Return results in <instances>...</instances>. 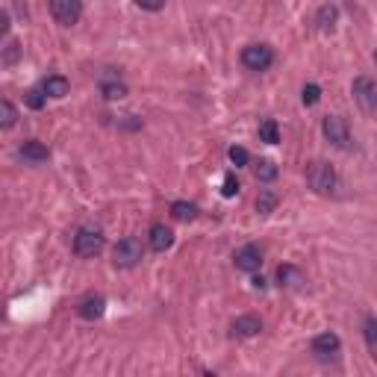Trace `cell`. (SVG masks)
Segmentation results:
<instances>
[{
  "mask_svg": "<svg viewBox=\"0 0 377 377\" xmlns=\"http://www.w3.org/2000/svg\"><path fill=\"white\" fill-rule=\"evenodd\" d=\"M42 92L47 97H56V101H59V97H65L68 92H71V83H68L62 74H51V77H45V80H42Z\"/></svg>",
  "mask_w": 377,
  "mask_h": 377,
  "instance_id": "5bb4252c",
  "label": "cell"
},
{
  "mask_svg": "<svg viewBox=\"0 0 377 377\" xmlns=\"http://www.w3.org/2000/svg\"><path fill=\"white\" fill-rule=\"evenodd\" d=\"M242 65L247 68V71H269V68L274 65V51L269 45H247L242 51Z\"/></svg>",
  "mask_w": 377,
  "mask_h": 377,
  "instance_id": "5b68a950",
  "label": "cell"
},
{
  "mask_svg": "<svg viewBox=\"0 0 377 377\" xmlns=\"http://www.w3.org/2000/svg\"><path fill=\"white\" fill-rule=\"evenodd\" d=\"M336 18H339V9H336L333 3H327V6L319 9V27H321V29H333Z\"/></svg>",
  "mask_w": 377,
  "mask_h": 377,
  "instance_id": "603a6c76",
  "label": "cell"
},
{
  "mask_svg": "<svg viewBox=\"0 0 377 377\" xmlns=\"http://www.w3.org/2000/svg\"><path fill=\"white\" fill-rule=\"evenodd\" d=\"M339 348H342V339H339L336 333H330V330L319 333V336L313 339V354L319 356V360H333V356L339 354Z\"/></svg>",
  "mask_w": 377,
  "mask_h": 377,
  "instance_id": "9c48e42d",
  "label": "cell"
},
{
  "mask_svg": "<svg viewBox=\"0 0 377 377\" xmlns=\"http://www.w3.org/2000/svg\"><path fill=\"white\" fill-rule=\"evenodd\" d=\"M277 192H271V188H260V195H256V212L260 215H271L277 210Z\"/></svg>",
  "mask_w": 377,
  "mask_h": 377,
  "instance_id": "e0dca14e",
  "label": "cell"
},
{
  "mask_svg": "<svg viewBox=\"0 0 377 377\" xmlns=\"http://www.w3.org/2000/svg\"><path fill=\"white\" fill-rule=\"evenodd\" d=\"M18 156H21L24 162L42 165V162H47L51 151H47V145H45V142H38V138H29V142H24L21 147H18Z\"/></svg>",
  "mask_w": 377,
  "mask_h": 377,
  "instance_id": "30bf717a",
  "label": "cell"
},
{
  "mask_svg": "<svg viewBox=\"0 0 377 377\" xmlns=\"http://www.w3.org/2000/svg\"><path fill=\"white\" fill-rule=\"evenodd\" d=\"M277 165L271 162V160H260L256 162V180H263V183H271V180H277Z\"/></svg>",
  "mask_w": 377,
  "mask_h": 377,
  "instance_id": "7402d4cb",
  "label": "cell"
},
{
  "mask_svg": "<svg viewBox=\"0 0 377 377\" xmlns=\"http://www.w3.org/2000/svg\"><path fill=\"white\" fill-rule=\"evenodd\" d=\"M351 92H354V101L360 104V109L365 115H374L377 109V86L372 77H356V80L351 83Z\"/></svg>",
  "mask_w": 377,
  "mask_h": 377,
  "instance_id": "8992f818",
  "label": "cell"
},
{
  "mask_svg": "<svg viewBox=\"0 0 377 377\" xmlns=\"http://www.w3.org/2000/svg\"><path fill=\"white\" fill-rule=\"evenodd\" d=\"M321 130L327 136V142H330L333 147H339V151H351V147H354L351 127H348V121H345L342 115H327L321 121Z\"/></svg>",
  "mask_w": 377,
  "mask_h": 377,
  "instance_id": "7a4b0ae2",
  "label": "cell"
},
{
  "mask_svg": "<svg viewBox=\"0 0 377 377\" xmlns=\"http://www.w3.org/2000/svg\"><path fill=\"white\" fill-rule=\"evenodd\" d=\"M104 251V233L97 227H80L74 236V254L83 256V260H92Z\"/></svg>",
  "mask_w": 377,
  "mask_h": 377,
  "instance_id": "3957f363",
  "label": "cell"
},
{
  "mask_svg": "<svg viewBox=\"0 0 377 377\" xmlns=\"http://www.w3.org/2000/svg\"><path fill=\"white\" fill-rule=\"evenodd\" d=\"M277 283L283 286V289H297V286H304V271L297 269V265H280L277 269Z\"/></svg>",
  "mask_w": 377,
  "mask_h": 377,
  "instance_id": "4fadbf2b",
  "label": "cell"
},
{
  "mask_svg": "<svg viewBox=\"0 0 377 377\" xmlns=\"http://www.w3.org/2000/svg\"><path fill=\"white\" fill-rule=\"evenodd\" d=\"M136 6L147 9V12H160V9L165 6V0H136Z\"/></svg>",
  "mask_w": 377,
  "mask_h": 377,
  "instance_id": "83f0119b",
  "label": "cell"
},
{
  "mask_svg": "<svg viewBox=\"0 0 377 377\" xmlns=\"http://www.w3.org/2000/svg\"><path fill=\"white\" fill-rule=\"evenodd\" d=\"M45 101H47V95L42 92V88H29V92H27V106L29 109H42Z\"/></svg>",
  "mask_w": 377,
  "mask_h": 377,
  "instance_id": "4316f807",
  "label": "cell"
},
{
  "mask_svg": "<svg viewBox=\"0 0 377 377\" xmlns=\"http://www.w3.org/2000/svg\"><path fill=\"white\" fill-rule=\"evenodd\" d=\"M112 256H115L118 269H136V265L142 263V256H145V247H142V242H138L136 236H124V239L115 245Z\"/></svg>",
  "mask_w": 377,
  "mask_h": 377,
  "instance_id": "277c9868",
  "label": "cell"
},
{
  "mask_svg": "<svg viewBox=\"0 0 377 377\" xmlns=\"http://www.w3.org/2000/svg\"><path fill=\"white\" fill-rule=\"evenodd\" d=\"M260 142H265V145L280 142V127H277L274 118H265V121L260 124Z\"/></svg>",
  "mask_w": 377,
  "mask_h": 377,
  "instance_id": "d6986e66",
  "label": "cell"
},
{
  "mask_svg": "<svg viewBox=\"0 0 377 377\" xmlns=\"http://www.w3.org/2000/svg\"><path fill=\"white\" fill-rule=\"evenodd\" d=\"M104 310H106V301H104L101 295H88V297H83V301L77 304V315H80V319H86V321L101 319Z\"/></svg>",
  "mask_w": 377,
  "mask_h": 377,
  "instance_id": "8fae6325",
  "label": "cell"
},
{
  "mask_svg": "<svg viewBox=\"0 0 377 377\" xmlns=\"http://www.w3.org/2000/svg\"><path fill=\"white\" fill-rule=\"evenodd\" d=\"M6 33H9V15L0 12V36H6Z\"/></svg>",
  "mask_w": 377,
  "mask_h": 377,
  "instance_id": "f1b7e54d",
  "label": "cell"
},
{
  "mask_svg": "<svg viewBox=\"0 0 377 377\" xmlns=\"http://www.w3.org/2000/svg\"><path fill=\"white\" fill-rule=\"evenodd\" d=\"M301 101H304V106H315V104L321 101V88L315 86V83H306L304 92H301Z\"/></svg>",
  "mask_w": 377,
  "mask_h": 377,
  "instance_id": "cb8c5ba5",
  "label": "cell"
},
{
  "mask_svg": "<svg viewBox=\"0 0 377 377\" xmlns=\"http://www.w3.org/2000/svg\"><path fill=\"white\" fill-rule=\"evenodd\" d=\"M263 330V321L256 319V315H239V319L233 321V333L242 336V339H251V336H256Z\"/></svg>",
  "mask_w": 377,
  "mask_h": 377,
  "instance_id": "9a60e30c",
  "label": "cell"
},
{
  "mask_svg": "<svg viewBox=\"0 0 377 377\" xmlns=\"http://www.w3.org/2000/svg\"><path fill=\"white\" fill-rule=\"evenodd\" d=\"M171 215L177 218V221H192V218L197 215V206L188 204V201H174L171 204Z\"/></svg>",
  "mask_w": 377,
  "mask_h": 377,
  "instance_id": "44dd1931",
  "label": "cell"
},
{
  "mask_svg": "<svg viewBox=\"0 0 377 377\" xmlns=\"http://www.w3.org/2000/svg\"><path fill=\"white\" fill-rule=\"evenodd\" d=\"M174 245V233H171V227H165V224H154L151 227V247L156 254H165L168 247Z\"/></svg>",
  "mask_w": 377,
  "mask_h": 377,
  "instance_id": "7c38bea8",
  "label": "cell"
},
{
  "mask_svg": "<svg viewBox=\"0 0 377 377\" xmlns=\"http://www.w3.org/2000/svg\"><path fill=\"white\" fill-rule=\"evenodd\" d=\"M306 183H310V188L315 195H333L336 186H339V174L333 171L330 162L315 160V162L306 165Z\"/></svg>",
  "mask_w": 377,
  "mask_h": 377,
  "instance_id": "6da1fadb",
  "label": "cell"
},
{
  "mask_svg": "<svg viewBox=\"0 0 377 377\" xmlns=\"http://www.w3.org/2000/svg\"><path fill=\"white\" fill-rule=\"evenodd\" d=\"M51 15L56 18V24L74 27L83 18V0H51Z\"/></svg>",
  "mask_w": 377,
  "mask_h": 377,
  "instance_id": "52a82bcc",
  "label": "cell"
},
{
  "mask_svg": "<svg viewBox=\"0 0 377 377\" xmlns=\"http://www.w3.org/2000/svg\"><path fill=\"white\" fill-rule=\"evenodd\" d=\"M227 156H230V162H233L236 168H242V165L251 162V154H247L245 147H239V145H233L230 151H227Z\"/></svg>",
  "mask_w": 377,
  "mask_h": 377,
  "instance_id": "d4e9b609",
  "label": "cell"
},
{
  "mask_svg": "<svg viewBox=\"0 0 377 377\" xmlns=\"http://www.w3.org/2000/svg\"><path fill=\"white\" fill-rule=\"evenodd\" d=\"M363 333H365V345H369V354L377 356V319H374V315H365Z\"/></svg>",
  "mask_w": 377,
  "mask_h": 377,
  "instance_id": "ffe728a7",
  "label": "cell"
},
{
  "mask_svg": "<svg viewBox=\"0 0 377 377\" xmlns=\"http://www.w3.org/2000/svg\"><path fill=\"white\" fill-rule=\"evenodd\" d=\"M233 265L239 271H247V274H254V271H260V265H263V251L256 245H245L239 247V251L233 254Z\"/></svg>",
  "mask_w": 377,
  "mask_h": 377,
  "instance_id": "ba28073f",
  "label": "cell"
},
{
  "mask_svg": "<svg viewBox=\"0 0 377 377\" xmlns=\"http://www.w3.org/2000/svg\"><path fill=\"white\" fill-rule=\"evenodd\" d=\"M18 124V106L0 97V130H12Z\"/></svg>",
  "mask_w": 377,
  "mask_h": 377,
  "instance_id": "ac0fdd59",
  "label": "cell"
},
{
  "mask_svg": "<svg viewBox=\"0 0 377 377\" xmlns=\"http://www.w3.org/2000/svg\"><path fill=\"white\" fill-rule=\"evenodd\" d=\"M101 95H104V101H124L127 95V86L118 80V77H104L101 80Z\"/></svg>",
  "mask_w": 377,
  "mask_h": 377,
  "instance_id": "2e32d148",
  "label": "cell"
},
{
  "mask_svg": "<svg viewBox=\"0 0 377 377\" xmlns=\"http://www.w3.org/2000/svg\"><path fill=\"white\" fill-rule=\"evenodd\" d=\"M221 195H224V197H233V195H239V180H236V174H233V171H227V174H224Z\"/></svg>",
  "mask_w": 377,
  "mask_h": 377,
  "instance_id": "484cf974",
  "label": "cell"
}]
</instances>
